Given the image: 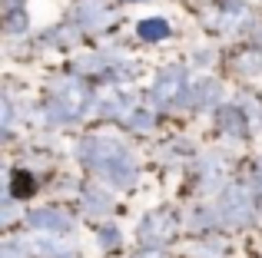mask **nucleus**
I'll return each instance as SVG.
<instances>
[{"mask_svg":"<svg viewBox=\"0 0 262 258\" xmlns=\"http://www.w3.org/2000/svg\"><path fill=\"white\" fill-rule=\"evenodd\" d=\"M4 30H7V33H24V30H27V13L20 10V7H17V10H7Z\"/></svg>","mask_w":262,"mask_h":258,"instance_id":"obj_10","label":"nucleus"},{"mask_svg":"<svg viewBox=\"0 0 262 258\" xmlns=\"http://www.w3.org/2000/svg\"><path fill=\"white\" fill-rule=\"evenodd\" d=\"M129 126H136V129H149L153 126V119H149V113H129Z\"/></svg>","mask_w":262,"mask_h":258,"instance_id":"obj_16","label":"nucleus"},{"mask_svg":"<svg viewBox=\"0 0 262 258\" xmlns=\"http://www.w3.org/2000/svg\"><path fill=\"white\" fill-rule=\"evenodd\" d=\"M10 192H13V199H27V195L33 192V179L27 172H17L13 175V186H10Z\"/></svg>","mask_w":262,"mask_h":258,"instance_id":"obj_11","label":"nucleus"},{"mask_svg":"<svg viewBox=\"0 0 262 258\" xmlns=\"http://www.w3.org/2000/svg\"><path fill=\"white\" fill-rule=\"evenodd\" d=\"M219 215H223L226 225H246V222L252 219V202H249V195H246L243 189L232 186L229 192L223 195V202H219Z\"/></svg>","mask_w":262,"mask_h":258,"instance_id":"obj_4","label":"nucleus"},{"mask_svg":"<svg viewBox=\"0 0 262 258\" xmlns=\"http://www.w3.org/2000/svg\"><path fill=\"white\" fill-rule=\"evenodd\" d=\"M77 156L86 162V166L106 172L116 186H129L133 182V162H129L126 149L113 139H83L77 146Z\"/></svg>","mask_w":262,"mask_h":258,"instance_id":"obj_1","label":"nucleus"},{"mask_svg":"<svg viewBox=\"0 0 262 258\" xmlns=\"http://www.w3.org/2000/svg\"><path fill=\"white\" fill-rule=\"evenodd\" d=\"M219 123H223L226 133H236V136H246V133H249L246 116L236 110V106H223V110H219Z\"/></svg>","mask_w":262,"mask_h":258,"instance_id":"obj_8","label":"nucleus"},{"mask_svg":"<svg viewBox=\"0 0 262 258\" xmlns=\"http://www.w3.org/2000/svg\"><path fill=\"white\" fill-rule=\"evenodd\" d=\"M136 258H163V255H160V248H149V252H143V255H136Z\"/></svg>","mask_w":262,"mask_h":258,"instance_id":"obj_17","label":"nucleus"},{"mask_svg":"<svg viewBox=\"0 0 262 258\" xmlns=\"http://www.w3.org/2000/svg\"><path fill=\"white\" fill-rule=\"evenodd\" d=\"M183 90H186V76L179 70H169L163 80H156V86H153V103H173V99L183 96Z\"/></svg>","mask_w":262,"mask_h":258,"instance_id":"obj_6","label":"nucleus"},{"mask_svg":"<svg viewBox=\"0 0 262 258\" xmlns=\"http://www.w3.org/2000/svg\"><path fill=\"white\" fill-rule=\"evenodd\" d=\"M27 225L37 228V232H50V235H63L70 232V219L63 212H53V209H37V212L27 215Z\"/></svg>","mask_w":262,"mask_h":258,"instance_id":"obj_5","label":"nucleus"},{"mask_svg":"<svg viewBox=\"0 0 262 258\" xmlns=\"http://www.w3.org/2000/svg\"><path fill=\"white\" fill-rule=\"evenodd\" d=\"M256 186H259V192H262V169H259V175H256Z\"/></svg>","mask_w":262,"mask_h":258,"instance_id":"obj_19","label":"nucleus"},{"mask_svg":"<svg viewBox=\"0 0 262 258\" xmlns=\"http://www.w3.org/2000/svg\"><path fill=\"white\" fill-rule=\"evenodd\" d=\"M199 93H203V96H199V103H203V106L216 103V99H219V83H203V86H199Z\"/></svg>","mask_w":262,"mask_h":258,"instance_id":"obj_15","label":"nucleus"},{"mask_svg":"<svg viewBox=\"0 0 262 258\" xmlns=\"http://www.w3.org/2000/svg\"><path fill=\"white\" fill-rule=\"evenodd\" d=\"M90 90L80 80H60L57 86H53V103H50V119L53 123H67V119H77L80 113H86L90 106Z\"/></svg>","mask_w":262,"mask_h":258,"instance_id":"obj_2","label":"nucleus"},{"mask_svg":"<svg viewBox=\"0 0 262 258\" xmlns=\"http://www.w3.org/2000/svg\"><path fill=\"white\" fill-rule=\"evenodd\" d=\"M173 235H176V219L169 212H149L146 219H143V225H140V242L149 245V248L166 245Z\"/></svg>","mask_w":262,"mask_h":258,"instance_id":"obj_3","label":"nucleus"},{"mask_svg":"<svg viewBox=\"0 0 262 258\" xmlns=\"http://www.w3.org/2000/svg\"><path fill=\"white\" fill-rule=\"evenodd\" d=\"M73 20L80 27H103V23H110V10L103 7V0H83L73 10Z\"/></svg>","mask_w":262,"mask_h":258,"instance_id":"obj_7","label":"nucleus"},{"mask_svg":"<svg viewBox=\"0 0 262 258\" xmlns=\"http://www.w3.org/2000/svg\"><path fill=\"white\" fill-rule=\"evenodd\" d=\"M100 245L110 248V252H113V248H120V232H116L113 225H106V228L100 232Z\"/></svg>","mask_w":262,"mask_h":258,"instance_id":"obj_14","label":"nucleus"},{"mask_svg":"<svg viewBox=\"0 0 262 258\" xmlns=\"http://www.w3.org/2000/svg\"><path fill=\"white\" fill-rule=\"evenodd\" d=\"M20 4H24V0H4V7H7V10H17Z\"/></svg>","mask_w":262,"mask_h":258,"instance_id":"obj_18","label":"nucleus"},{"mask_svg":"<svg viewBox=\"0 0 262 258\" xmlns=\"http://www.w3.org/2000/svg\"><path fill=\"white\" fill-rule=\"evenodd\" d=\"M166 33H169V23L160 20V17H156V20H143V23H140V37L143 40H163Z\"/></svg>","mask_w":262,"mask_h":258,"instance_id":"obj_9","label":"nucleus"},{"mask_svg":"<svg viewBox=\"0 0 262 258\" xmlns=\"http://www.w3.org/2000/svg\"><path fill=\"white\" fill-rule=\"evenodd\" d=\"M83 202H86V212H106L110 209V199H103L100 192H86Z\"/></svg>","mask_w":262,"mask_h":258,"instance_id":"obj_13","label":"nucleus"},{"mask_svg":"<svg viewBox=\"0 0 262 258\" xmlns=\"http://www.w3.org/2000/svg\"><path fill=\"white\" fill-rule=\"evenodd\" d=\"M236 66H243L246 73H259L262 70V53H243V57L236 60Z\"/></svg>","mask_w":262,"mask_h":258,"instance_id":"obj_12","label":"nucleus"}]
</instances>
